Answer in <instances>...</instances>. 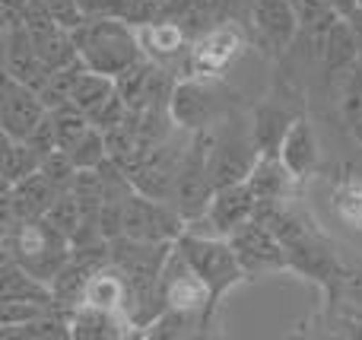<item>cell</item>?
Listing matches in <instances>:
<instances>
[{"label":"cell","mask_w":362,"mask_h":340,"mask_svg":"<svg viewBox=\"0 0 362 340\" xmlns=\"http://www.w3.org/2000/svg\"><path fill=\"white\" fill-rule=\"evenodd\" d=\"M175 245L187 254L191 267L197 271V277L204 280L206 293H210L206 312H204V334H206V328L216 322V312H219L223 296L229 290H235L238 283H245L248 274H245L242 261H238L235 248H232V242L226 239V235H204V233L185 229Z\"/></svg>","instance_id":"obj_1"},{"label":"cell","mask_w":362,"mask_h":340,"mask_svg":"<svg viewBox=\"0 0 362 340\" xmlns=\"http://www.w3.org/2000/svg\"><path fill=\"white\" fill-rule=\"evenodd\" d=\"M74 38L83 64L108 76H121L146 57L137 29L115 16H86V23L74 29Z\"/></svg>","instance_id":"obj_2"},{"label":"cell","mask_w":362,"mask_h":340,"mask_svg":"<svg viewBox=\"0 0 362 340\" xmlns=\"http://www.w3.org/2000/svg\"><path fill=\"white\" fill-rule=\"evenodd\" d=\"M4 254L16 258L32 277H38L42 283L51 286V280L61 274V267L74 254V245H70V235H64L61 229H54L42 216V220L19 223L16 229H6Z\"/></svg>","instance_id":"obj_3"},{"label":"cell","mask_w":362,"mask_h":340,"mask_svg":"<svg viewBox=\"0 0 362 340\" xmlns=\"http://www.w3.org/2000/svg\"><path fill=\"white\" fill-rule=\"evenodd\" d=\"M121 226H124V235L140 242H178L187 229V220L172 201H159V197L134 191L124 201Z\"/></svg>","instance_id":"obj_4"},{"label":"cell","mask_w":362,"mask_h":340,"mask_svg":"<svg viewBox=\"0 0 362 340\" xmlns=\"http://www.w3.org/2000/svg\"><path fill=\"white\" fill-rule=\"evenodd\" d=\"M248 35L267 54H283L299 38V10L293 0H248Z\"/></svg>","instance_id":"obj_5"},{"label":"cell","mask_w":362,"mask_h":340,"mask_svg":"<svg viewBox=\"0 0 362 340\" xmlns=\"http://www.w3.org/2000/svg\"><path fill=\"white\" fill-rule=\"evenodd\" d=\"M232 248H235L238 261H242L245 274L261 277V274H276V271H293L289 267V252L280 239L274 235V229L264 226L261 220H251L245 226H238L229 235Z\"/></svg>","instance_id":"obj_6"},{"label":"cell","mask_w":362,"mask_h":340,"mask_svg":"<svg viewBox=\"0 0 362 340\" xmlns=\"http://www.w3.org/2000/svg\"><path fill=\"white\" fill-rule=\"evenodd\" d=\"M248 48L245 32L235 25V19L216 23L191 42V76H219L238 61Z\"/></svg>","instance_id":"obj_7"},{"label":"cell","mask_w":362,"mask_h":340,"mask_svg":"<svg viewBox=\"0 0 362 340\" xmlns=\"http://www.w3.org/2000/svg\"><path fill=\"white\" fill-rule=\"evenodd\" d=\"M257 159H261V150H257V140H255V134H251V127L235 124V127L219 131V143H216L213 159H210L213 188L248 182L255 165H257Z\"/></svg>","instance_id":"obj_8"},{"label":"cell","mask_w":362,"mask_h":340,"mask_svg":"<svg viewBox=\"0 0 362 340\" xmlns=\"http://www.w3.org/2000/svg\"><path fill=\"white\" fill-rule=\"evenodd\" d=\"M213 76H181L172 89V118L181 131H200V127H210L219 121L223 105H219V95L213 89Z\"/></svg>","instance_id":"obj_9"},{"label":"cell","mask_w":362,"mask_h":340,"mask_svg":"<svg viewBox=\"0 0 362 340\" xmlns=\"http://www.w3.org/2000/svg\"><path fill=\"white\" fill-rule=\"evenodd\" d=\"M48 115L38 89L19 83L16 76L4 74V93H0V131L6 137L29 140L32 131L42 124V118Z\"/></svg>","instance_id":"obj_10"},{"label":"cell","mask_w":362,"mask_h":340,"mask_svg":"<svg viewBox=\"0 0 362 340\" xmlns=\"http://www.w3.org/2000/svg\"><path fill=\"white\" fill-rule=\"evenodd\" d=\"M159 286H163V299H165V309H185V312H197L200 322H204V312H206V293L204 280L197 277V271L191 267L187 254L175 245L169 252L163 264V277H159Z\"/></svg>","instance_id":"obj_11"},{"label":"cell","mask_w":362,"mask_h":340,"mask_svg":"<svg viewBox=\"0 0 362 340\" xmlns=\"http://www.w3.org/2000/svg\"><path fill=\"white\" fill-rule=\"evenodd\" d=\"M255 210H257V194L251 188V182H235L213 191L210 207H206V220H210L213 233L229 239L238 226L255 220Z\"/></svg>","instance_id":"obj_12"},{"label":"cell","mask_w":362,"mask_h":340,"mask_svg":"<svg viewBox=\"0 0 362 340\" xmlns=\"http://www.w3.org/2000/svg\"><path fill=\"white\" fill-rule=\"evenodd\" d=\"M276 156L283 159V165H286L299 182L308 175H315V169H318V163H321V146H318V134H315L312 121L299 115V118L289 124Z\"/></svg>","instance_id":"obj_13"},{"label":"cell","mask_w":362,"mask_h":340,"mask_svg":"<svg viewBox=\"0 0 362 340\" xmlns=\"http://www.w3.org/2000/svg\"><path fill=\"white\" fill-rule=\"evenodd\" d=\"M131 318L105 312L99 305L80 303L76 309H70V334L80 340H102V337H127L131 334Z\"/></svg>","instance_id":"obj_14"},{"label":"cell","mask_w":362,"mask_h":340,"mask_svg":"<svg viewBox=\"0 0 362 340\" xmlns=\"http://www.w3.org/2000/svg\"><path fill=\"white\" fill-rule=\"evenodd\" d=\"M299 118V115L286 112L283 105H261L255 112V121H251V134L257 140V150L261 156H276L280 153V143L286 137L289 124Z\"/></svg>","instance_id":"obj_15"},{"label":"cell","mask_w":362,"mask_h":340,"mask_svg":"<svg viewBox=\"0 0 362 340\" xmlns=\"http://www.w3.org/2000/svg\"><path fill=\"white\" fill-rule=\"evenodd\" d=\"M115 93H118V86H115V76L83 67L80 76H76V83H74V93H70V105H76L80 112L93 115V112H99V108L105 105V102L112 99Z\"/></svg>","instance_id":"obj_16"},{"label":"cell","mask_w":362,"mask_h":340,"mask_svg":"<svg viewBox=\"0 0 362 340\" xmlns=\"http://www.w3.org/2000/svg\"><path fill=\"white\" fill-rule=\"evenodd\" d=\"M321 61L331 74H346L353 64H359V45H356V35L350 29V19L340 16L334 23L331 35L325 42V51H321Z\"/></svg>","instance_id":"obj_17"},{"label":"cell","mask_w":362,"mask_h":340,"mask_svg":"<svg viewBox=\"0 0 362 340\" xmlns=\"http://www.w3.org/2000/svg\"><path fill=\"white\" fill-rule=\"evenodd\" d=\"M38 169H42V156L35 153V146L29 140H16L4 134V188L25 182Z\"/></svg>","instance_id":"obj_18"},{"label":"cell","mask_w":362,"mask_h":340,"mask_svg":"<svg viewBox=\"0 0 362 340\" xmlns=\"http://www.w3.org/2000/svg\"><path fill=\"white\" fill-rule=\"evenodd\" d=\"M4 340H64V337H74L70 334V312L64 309H48L45 315L32 318V322L19 324L13 331H4L0 334Z\"/></svg>","instance_id":"obj_19"},{"label":"cell","mask_w":362,"mask_h":340,"mask_svg":"<svg viewBox=\"0 0 362 340\" xmlns=\"http://www.w3.org/2000/svg\"><path fill=\"white\" fill-rule=\"evenodd\" d=\"M54 118V131H57V143L61 150H74L89 131H93V121H89L86 112H80L76 105H61L51 112Z\"/></svg>","instance_id":"obj_20"},{"label":"cell","mask_w":362,"mask_h":340,"mask_svg":"<svg viewBox=\"0 0 362 340\" xmlns=\"http://www.w3.org/2000/svg\"><path fill=\"white\" fill-rule=\"evenodd\" d=\"M83 67H86V64L80 61V64H70V67L54 70V74L48 76V83L38 89V95H42L48 112H54V108H61V105H70V93H74V83H76V76H80Z\"/></svg>","instance_id":"obj_21"},{"label":"cell","mask_w":362,"mask_h":340,"mask_svg":"<svg viewBox=\"0 0 362 340\" xmlns=\"http://www.w3.org/2000/svg\"><path fill=\"white\" fill-rule=\"evenodd\" d=\"M45 220H48L54 229H61L64 235L74 239V233L86 223V216H83V207H80V201H76L74 191H64V194L54 201V207L45 213Z\"/></svg>","instance_id":"obj_22"},{"label":"cell","mask_w":362,"mask_h":340,"mask_svg":"<svg viewBox=\"0 0 362 340\" xmlns=\"http://www.w3.org/2000/svg\"><path fill=\"white\" fill-rule=\"evenodd\" d=\"M42 175H48V182L54 184V188H61V191H70L74 188V182H76V175H80V165L74 163V156H70L67 150H54V153H48V156L42 159Z\"/></svg>","instance_id":"obj_23"},{"label":"cell","mask_w":362,"mask_h":340,"mask_svg":"<svg viewBox=\"0 0 362 340\" xmlns=\"http://www.w3.org/2000/svg\"><path fill=\"white\" fill-rule=\"evenodd\" d=\"M67 153L74 156V163L80 165V169H99V165L108 159V140H105V131H99V127L93 124V131H89L86 137H83L80 143H76L74 150H67Z\"/></svg>","instance_id":"obj_24"},{"label":"cell","mask_w":362,"mask_h":340,"mask_svg":"<svg viewBox=\"0 0 362 340\" xmlns=\"http://www.w3.org/2000/svg\"><path fill=\"white\" fill-rule=\"evenodd\" d=\"M334 204H337V213L344 216L353 229H362V182L359 178H346V182L334 191Z\"/></svg>","instance_id":"obj_25"},{"label":"cell","mask_w":362,"mask_h":340,"mask_svg":"<svg viewBox=\"0 0 362 340\" xmlns=\"http://www.w3.org/2000/svg\"><path fill=\"white\" fill-rule=\"evenodd\" d=\"M344 115L350 121L362 118V61L344 74Z\"/></svg>","instance_id":"obj_26"},{"label":"cell","mask_w":362,"mask_h":340,"mask_svg":"<svg viewBox=\"0 0 362 340\" xmlns=\"http://www.w3.org/2000/svg\"><path fill=\"white\" fill-rule=\"evenodd\" d=\"M64 29H76V25L86 23V13H83L80 0H38Z\"/></svg>","instance_id":"obj_27"},{"label":"cell","mask_w":362,"mask_h":340,"mask_svg":"<svg viewBox=\"0 0 362 340\" xmlns=\"http://www.w3.org/2000/svg\"><path fill=\"white\" fill-rule=\"evenodd\" d=\"M325 6H331L334 13H340V16H350L353 10L359 6V0H321Z\"/></svg>","instance_id":"obj_28"},{"label":"cell","mask_w":362,"mask_h":340,"mask_svg":"<svg viewBox=\"0 0 362 340\" xmlns=\"http://www.w3.org/2000/svg\"><path fill=\"white\" fill-rule=\"evenodd\" d=\"M350 29H353V35H356V45H359V61H362V6H356V10L350 13Z\"/></svg>","instance_id":"obj_29"},{"label":"cell","mask_w":362,"mask_h":340,"mask_svg":"<svg viewBox=\"0 0 362 340\" xmlns=\"http://www.w3.org/2000/svg\"><path fill=\"white\" fill-rule=\"evenodd\" d=\"M353 124V137H356V143L362 146V118H356V121H350Z\"/></svg>","instance_id":"obj_30"},{"label":"cell","mask_w":362,"mask_h":340,"mask_svg":"<svg viewBox=\"0 0 362 340\" xmlns=\"http://www.w3.org/2000/svg\"><path fill=\"white\" fill-rule=\"evenodd\" d=\"M359 6H362V0H359Z\"/></svg>","instance_id":"obj_31"},{"label":"cell","mask_w":362,"mask_h":340,"mask_svg":"<svg viewBox=\"0 0 362 340\" xmlns=\"http://www.w3.org/2000/svg\"><path fill=\"white\" fill-rule=\"evenodd\" d=\"M293 4H296V0H293Z\"/></svg>","instance_id":"obj_32"}]
</instances>
